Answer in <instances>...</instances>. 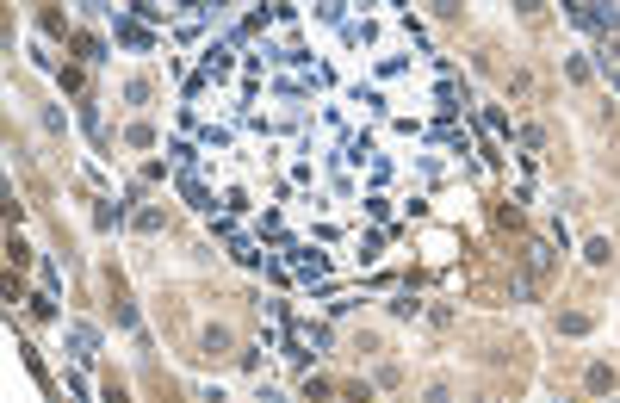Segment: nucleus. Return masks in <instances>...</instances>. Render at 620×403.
<instances>
[{
    "label": "nucleus",
    "instance_id": "obj_1",
    "mask_svg": "<svg viewBox=\"0 0 620 403\" xmlns=\"http://www.w3.org/2000/svg\"><path fill=\"white\" fill-rule=\"evenodd\" d=\"M546 279H552V248H528V298L546 292Z\"/></svg>",
    "mask_w": 620,
    "mask_h": 403
},
{
    "label": "nucleus",
    "instance_id": "obj_3",
    "mask_svg": "<svg viewBox=\"0 0 620 403\" xmlns=\"http://www.w3.org/2000/svg\"><path fill=\"white\" fill-rule=\"evenodd\" d=\"M614 87H620V69H614Z\"/></svg>",
    "mask_w": 620,
    "mask_h": 403
},
{
    "label": "nucleus",
    "instance_id": "obj_2",
    "mask_svg": "<svg viewBox=\"0 0 620 403\" xmlns=\"http://www.w3.org/2000/svg\"><path fill=\"white\" fill-rule=\"evenodd\" d=\"M69 341L81 348V360H93V348H99V341H93V329H69Z\"/></svg>",
    "mask_w": 620,
    "mask_h": 403
}]
</instances>
